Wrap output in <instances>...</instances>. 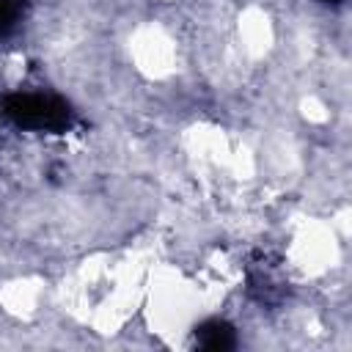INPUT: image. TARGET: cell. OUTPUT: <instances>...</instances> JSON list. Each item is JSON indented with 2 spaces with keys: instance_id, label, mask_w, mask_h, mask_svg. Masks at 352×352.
I'll use <instances>...</instances> for the list:
<instances>
[{
  "instance_id": "cell-4",
  "label": "cell",
  "mask_w": 352,
  "mask_h": 352,
  "mask_svg": "<svg viewBox=\"0 0 352 352\" xmlns=\"http://www.w3.org/2000/svg\"><path fill=\"white\" fill-rule=\"evenodd\" d=\"M324 3H338V0H324Z\"/></svg>"
},
{
  "instance_id": "cell-3",
  "label": "cell",
  "mask_w": 352,
  "mask_h": 352,
  "mask_svg": "<svg viewBox=\"0 0 352 352\" xmlns=\"http://www.w3.org/2000/svg\"><path fill=\"white\" fill-rule=\"evenodd\" d=\"M19 16V0H0V30L11 28Z\"/></svg>"
},
{
  "instance_id": "cell-2",
  "label": "cell",
  "mask_w": 352,
  "mask_h": 352,
  "mask_svg": "<svg viewBox=\"0 0 352 352\" xmlns=\"http://www.w3.org/2000/svg\"><path fill=\"white\" fill-rule=\"evenodd\" d=\"M195 341L198 346H206V349H228L236 344L234 338V327L220 322V319H209L204 322L198 330H195Z\"/></svg>"
},
{
  "instance_id": "cell-1",
  "label": "cell",
  "mask_w": 352,
  "mask_h": 352,
  "mask_svg": "<svg viewBox=\"0 0 352 352\" xmlns=\"http://www.w3.org/2000/svg\"><path fill=\"white\" fill-rule=\"evenodd\" d=\"M6 113L19 126L47 129V132L66 129L72 121V110L50 94H16L6 102Z\"/></svg>"
}]
</instances>
